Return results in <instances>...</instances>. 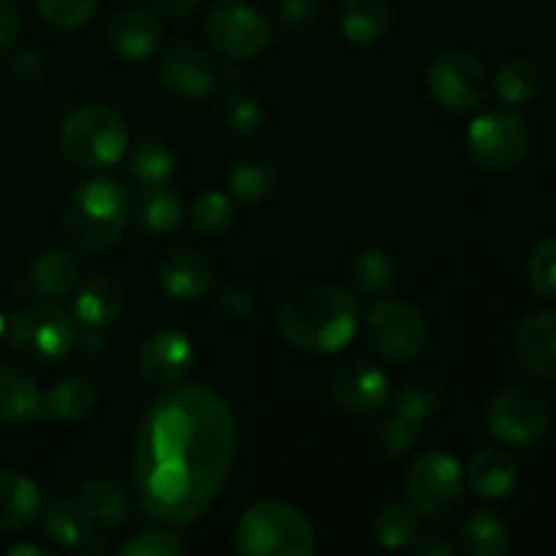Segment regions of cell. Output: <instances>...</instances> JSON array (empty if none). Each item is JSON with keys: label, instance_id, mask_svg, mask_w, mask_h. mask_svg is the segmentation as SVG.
I'll use <instances>...</instances> for the list:
<instances>
[{"label": "cell", "instance_id": "6da1fadb", "mask_svg": "<svg viewBox=\"0 0 556 556\" xmlns=\"http://www.w3.org/2000/svg\"><path fill=\"white\" fill-rule=\"evenodd\" d=\"M237 459V421L206 383L168 386L141 416L134 481L141 508L166 527H188L210 510Z\"/></svg>", "mask_w": 556, "mask_h": 556}, {"label": "cell", "instance_id": "7a4b0ae2", "mask_svg": "<svg viewBox=\"0 0 556 556\" xmlns=\"http://www.w3.org/2000/svg\"><path fill=\"white\" fill-rule=\"evenodd\" d=\"M358 299L329 282H307L288 293L277 309L282 340L302 353L329 356L351 345L358 331Z\"/></svg>", "mask_w": 556, "mask_h": 556}, {"label": "cell", "instance_id": "3957f363", "mask_svg": "<svg viewBox=\"0 0 556 556\" xmlns=\"http://www.w3.org/2000/svg\"><path fill=\"white\" fill-rule=\"evenodd\" d=\"M134 212L125 182L114 177H92L71 190L63 210L65 239L81 253H106L123 239Z\"/></svg>", "mask_w": 556, "mask_h": 556}, {"label": "cell", "instance_id": "277c9868", "mask_svg": "<svg viewBox=\"0 0 556 556\" xmlns=\"http://www.w3.org/2000/svg\"><path fill=\"white\" fill-rule=\"evenodd\" d=\"M233 548L242 556H313L318 538L296 505L261 500L239 516Z\"/></svg>", "mask_w": 556, "mask_h": 556}, {"label": "cell", "instance_id": "5b68a950", "mask_svg": "<svg viewBox=\"0 0 556 556\" xmlns=\"http://www.w3.org/2000/svg\"><path fill=\"white\" fill-rule=\"evenodd\" d=\"M9 351L30 367H54L76 345V320L54 302H33L16 309L5 326Z\"/></svg>", "mask_w": 556, "mask_h": 556}, {"label": "cell", "instance_id": "8992f818", "mask_svg": "<svg viewBox=\"0 0 556 556\" xmlns=\"http://www.w3.org/2000/svg\"><path fill=\"white\" fill-rule=\"evenodd\" d=\"M60 150L74 166H117L128 150V125L109 106H81L60 128Z\"/></svg>", "mask_w": 556, "mask_h": 556}, {"label": "cell", "instance_id": "52a82bcc", "mask_svg": "<svg viewBox=\"0 0 556 556\" xmlns=\"http://www.w3.org/2000/svg\"><path fill=\"white\" fill-rule=\"evenodd\" d=\"M465 470L443 448L418 454L405 472L407 505L427 519H448L465 500Z\"/></svg>", "mask_w": 556, "mask_h": 556}, {"label": "cell", "instance_id": "ba28073f", "mask_svg": "<svg viewBox=\"0 0 556 556\" xmlns=\"http://www.w3.org/2000/svg\"><path fill=\"white\" fill-rule=\"evenodd\" d=\"M530 152V128L514 109H489L467 128V155L483 172H510Z\"/></svg>", "mask_w": 556, "mask_h": 556}, {"label": "cell", "instance_id": "9c48e42d", "mask_svg": "<svg viewBox=\"0 0 556 556\" xmlns=\"http://www.w3.org/2000/svg\"><path fill=\"white\" fill-rule=\"evenodd\" d=\"M367 340L380 358L405 364L427 351L429 324L416 304L383 299L367 315Z\"/></svg>", "mask_w": 556, "mask_h": 556}, {"label": "cell", "instance_id": "30bf717a", "mask_svg": "<svg viewBox=\"0 0 556 556\" xmlns=\"http://www.w3.org/2000/svg\"><path fill=\"white\" fill-rule=\"evenodd\" d=\"M486 429L505 445H532L548 429V405L532 386H505L489 400Z\"/></svg>", "mask_w": 556, "mask_h": 556}, {"label": "cell", "instance_id": "8fae6325", "mask_svg": "<svg viewBox=\"0 0 556 556\" xmlns=\"http://www.w3.org/2000/svg\"><path fill=\"white\" fill-rule=\"evenodd\" d=\"M204 36L215 52L228 60H253L264 54L271 43V25L261 11L244 3L223 0L212 5L204 20Z\"/></svg>", "mask_w": 556, "mask_h": 556}, {"label": "cell", "instance_id": "7c38bea8", "mask_svg": "<svg viewBox=\"0 0 556 556\" xmlns=\"http://www.w3.org/2000/svg\"><path fill=\"white\" fill-rule=\"evenodd\" d=\"M427 85L434 101L451 114H467L481 106L489 90V76L481 60L462 49H448L432 60Z\"/></svg>", "mask_w": 556, "mask_h": 556}, {"label": "cell", "instance_id": "4fadbf2b", "mask_svg": "<svg viewBox=\"0 0 556 556\" xmlns=\"http://www.w3.org/2000/svg\"><path fill=\"white\" fill-rule=\"evenodd\" d=\"M220 76L223 71L215 58L195 43H174L157 60L161 85L174 96L190 98V101L210 96Z\"/></svg>", "mask_w": 556, "mask_h": 556}, {"label": "cell", "instance_id": "5bb4252c", "mask_svg": "<svg viewBox=\"0 0 556 556\" xmlns=\"http://www.w3.org/2000/svg\"><path fill=\"white\" fill-rule=\"evenodd\" d=\"M195 358L190 337L179 329H161L147 337L136 351V369L141 380L155 389L182 383Z\"/></svg>", "mask_w": 556, "mask_h": 556}, {"label": "cell", "instance_id": "9a60e30c", "mask_svg": "<svg viewBox=\"0 0 556 556\" xmlns=\"http://www.w3.org/2000/svg\"><path fill=\"white\" fill-rule=\"evenodd\" d=\"M389 375L367 358L342 362L331 375V396L351 416H375L389 402Z\"/></svg>", "mask_w": 556, "mask_h": 556}, {"label": "cell", "instance_id": "2e32d148", "mask_svg": "<svg viewBox=\"0 0 556 556\" xmlns=\"http://www.w3.org/2000/svg\"><path fill=\"white\" fill-rule=\"evenodd\" d=\"M41 525L49 541L58 543L60 548H68V552L96 554L106 548V543L98 535V527L87 519L76 497L54 494L47 503H41Z\"/></svg>", "mask_w": 556, "mask_h": 556}, {"label": "cell", "instance_id": "e0dca14e", "mask_svg": "<svg viewBox=\"0 0 556 556\" xmlns=\"http://www.w3.org/2000/svg\"><path fill=\"white\" fill-rule=\"evenodd\" d=\"M215 264L195 248H177L161 261L157 280L177 302H199L215 288Z\"/></svg>", "mask_w": 556, "mask_h": 556}, {"label": "cell", "instance_id": "ac0fdd59", "mask_svg": "<svg viewBox=\"0 0 556 556\" xmlns=\"http://www.w3.org/2000/svg\"><path fill=\"white\" fill-rule=\"evenodd\" d=\"M280 179V163L264 147H244L228 166V193L239 204H261Z\"/></svg>", "mask_w": 556, "mask_h": 556}, {"label": "cell", "instance_id": "d6986e66", "mask_svg": "<svg viewBox=\"0 0 556 556\" xmlns=\"http://www.w3.org/2000/svg\"><path fill=\"white\" fill-rule=\"evenodd\" d=\"M516 356L538 380H556V313H532L516 329Z\"/></svg>", "mask_w": 556, "mask_h": 556}, {"label": "cell", "instance_id": "ffe728a7", "mask_svg": "<svg viewBox=\"0 0 556 556\" xmlns=\"http://www.w3.org/2000/svg\"><path fill=\"white\" fill-rule=\"evenodd\" d=\"M163 27L155 14L144 9H125L109 20L106 41L114 54L130 63H141L161 47Z\"/></svg>", "mask_w": 556, "mask_h": 556}, {"label": "cell", "instance_id": "44dd1931", "mask_svg": "<svg viewBox=\"0 0 556 556\" xmlns=\"http://www.w3.org/2000/svg\"><path fill=\"white\" fill-rule=\"evenodd\" d=\"M128 304L125 286L112 275H92L76 286L74 318L87 329H106Z\"/></svg>", "mask_w": 556, "mask_h": 556}, {"label": "cell", "instance_id": "7402d4cb", "mask_svg": "<svg viewBox=\"0 0 556 556\" xmlns=\"http://www.w3.org/2000/svg\"><path fill=\"white\" fill-rule=\"evenodd\" d=\"M76 503L81 505L85 516L98 530H117V527L128 525L130 514H134V500H130L128 489L109 476L87 478L76 494Z\"/></svg>", "mask_w": 556, "mask_h": 556}, {"label": "cell", "instance_id": "603a6c76", "mask_svg": "<svg viewBox=\"0 0 556 556\" xmlns=\"http://www.w3.org/2000/svg\"><path fill=\"white\" fill-rule=\"evenodd\" d=\"M81 282V266L71 253L60 248H47L33 258L30 286L47 302H60L71 296Z\"/></svg>", "mask_w": 556, "mask_h": 556}, {"label": "cell", "instance_id": "cb8c5ba5", "mask_svg": "<svg viewBox=\"0 0 556 556\" xmlns=\"http://www.w3.org/2000/svg\"><path fill=\"white\" fill-rule=\"evenodd\" d=\"M41 489L16 470H0V532L25 530L41 514Z\"/></svg>", "mask_w": 556, "mask_h": 556}, {"label": "cell", "instance_id": "d4e9b609", "mask_svg": "<svg viewBox=\"0 0 556 556\" xmlns=\"http://www.w3.org/2000/svg\"><path fill=\"white\" fill-rule=\"evenodd\" d=\"M98 402L96 380L90 375H65L43 400V416L54 424H79Z\"/></svg>", "mask_w": 556, "mask_h": 556}, {"label": "cell", "instance_id": "484cf974", "mask_svg": "<svg viewBox=\"0 0 556 556\" xmlns=\"http://www.w3.org/2000/svg\"><path fill=\"white\" fill-rule=\"evenodd\" d=\"M467 483L481 500H503L519 483V465L505 451H478L467 467Z\"/></svg>", "mask_w": 556, "mask_h": 556}, {"label": "cell", "instance_id": "4316f807", "mask_svg": "<svg viewBox=\"0 0 556 556\" xmlns=\"http://www.w3.org/2000/svg\"><path fill=\"white\" fill-rule=\"evenodd\" d=\"M43 416V396L36 380L11 364H0V421L27 424Z\"/></svg>", "mask_w": 556, "mask_h": 556}, {"label": "cell", "instance_id": "83f0119b", "mask_svg": "<svg viewBox=\"0 0 556 556\" xmlns=\"http://www.w3.org/2000/svg\"><path fill=\"white\" fill-rule=\"evenodd\" d=\"M134 210L141 228H147L150 233H157V237L177 231L185 217L182 195L168 182L141 185L139 195L134 201Z\"/></svg>", "mask_w": 556, "mask_h": 556}, {"label": "cell", "instance_id": "f1b7e54d", "mask_svg": "<svg viewBox=\"0 0 556 556\" xmlns=\"http://www.w3.org/2000/svg\"><path fill=\"white\" fill-rule=\"evenodd\" d=\"M342 36L358 47L380 41L391 27L389 0H345L340 11Z\"/></svg>", "mask_w": 556, "mask_h": 556}, {"label": "cell", "instance_id": "f546056e", "mask_svg": "<svg viewBox=\"0 0 556 556\" xmlns=\"http://www.w3.org/2000/svg\"><path fill=\"white\" fill-rule=\"evenodd\" d=\"M348 282L356 288L358 293L367 296H378V293L389 291L396 280V261L391 258L389 250L383 248H364L351 255L345 266Z\"/></svg>", "mask_w": 556, "mask_h": 556}, {"label": "cell", "instance_id": "4dcf8cb0", "mask_svg": "<svg viewBox=\"0 0 556 556\" xmlns=\"http://www.w3.org/2000/svg\"><path fill=\"white\" fill-rule=\"evenodd\" d=\"M462 548L470 556H505L510 552V530L492 510H472L462 525Z\"/></svg>", "mask_w": 556, "mask_h": 556}, {"label": "cell", "instance_id": "1f68e13d", "mask_svg": "<svg viewBox=\"0 0 556 556\" xmlns=\"http://www.w3.org/2000/svg\"><path fill=\"white\" fill-rule=\"evenodd\" d=\"M543 74L541 65L530 58H510L508 63L500 65V71L494 74V90L510 106H521V103H530L541 96Z\"/></svg>", "mask_w": 556, "mask_h": 556}, {"label": "cell", "instance_id": "d6a6232c", "mask_svg": "<svg viewBox=\"0 0 556 556\" xmlns=\"http://www.w3.org/2000/svg\"><path fill=\"white\" fill-rule=\"evenodd\" d=\"M177 168V157H174L172 144L157 134H144L134 147L130 155V172H134L136 182L155 185L168 182Z\"/></svg>", "mask_w": 556, "mask_h": 556}, {"label": "cell", "instance_id": "836d02e7", "mask_svg": "<svg viewBox=\"0 0 556 556\" xmlns=\"http://www.w3.org/2000/svg\"><path fill=\"white\" fill-rule=\"evenodd\" d=\"M215 114L223 128L233 134H255L264 125L266 112L255 96H250L242 87H228L215 101Z\"/></svg>", "mask_w": 556, "mask_h": 556}, {"label": "cell", "instance_id": "e575fe53", "mask_svg": "<svg viewBox=\"0 0 556 556\" xmlns=\"http://www.w3.org/2000/svg\"><path fill=\"white\" fill-rule=\"evenodd\" d=\"M445 405V389L438 380H410L400 389L396 394V407L394 413L410 418L418 427H427V421H432Z\"/></svg>", "mask_w": 556, "mask_h": 556}, {"label": "cell", "instance_id": "d590c367", "mask_svg": "<svg viewBox=\"0 0 556 556\" xmlns=\"http://www.w3.org/2000/svg\"><path fill=\"white\" fill-rule=\"evenodd\" d=\"M418 532V514L405 503H391L378 510L372 521V535L378 546L389 548V552H400L407 548L413 535Z\"/></svg>", "mask_w": 556, "mask_h": 556}, {"label": "cell", "instance_id": "8d00e7d4", "mask_svg": "<svg viewBox=\"0 0 556 556\" xmlns=\"http://www.w3.org/2000/svg\"><path fill=\"white\" fill-rule=\"evenodd\" d=\"M233 217H237V210H233L231 195L220 193V190H210V193L199 195V201L193 204L190 226L201 237H217V233L231 226Z\"/></svg>", "mask_w": 556, "mask_h": 556}, {"label": "cell", "instance_id": "74e56055", "mask_svg": "<svg viewBox=\"0 0 556 556\" xmlns=\"http://www.w3.org/2000/svg\"><path fill=\"white\" fill-rule=\"evenodd\" d=\"M188 552L182 538L166 525L147 527V530L130 535L123 546L117 548V556H182Z\"/></svg>", "mask_w": 556, "mask_h": 556}, {"label": "cell", "instance_id": "f35d334b", "mask_svg": "<svg viewBox=\"0 0 556 556\" xmlns=\"http://www.w3.org/2000/svg\"><path fill=\"white\" fill-rule=\"evenodd\" d=\"M424 427L413 424L410 418L400 416V413H391L378 429H375V448L378 454H383L386 459H396V456L407 454L413 445L421 438Z\"/></svg>", "mask_w": 556, "mask_h": 556}, {"label": "cell", "instance_id": "ab89813d", "mask_svg": "<svg viewBox=\"0 0 556 556\" xmlns=\"http://www.w3.org/2000/svg\"><path fill=\"white\" fill-rule=\"evenodd\" d=\"M36 9L52 27L74 30V27L90 22L98 9V0H36Z\"/></svg>", "mask_w": 556, "mask_h": 556}, {"label": "cell", "instance_id": "60d3db41", "mask_svg": "<svg viewBox=\"0 0 556 556\" xmlns=\"http://www.w3.org/2000/svg\"><path fill=\"white\" fill-rule=\"evenodd\" d=\"M527 277L538 296L556 302V237L538 244L527 264Z\"/></svg>", "mask_w": 556, "mask_h": 556}, {"label": "cell", "instance_id": "b9f144b4", "mask_svg": "<svg viewBox=\"0 0 556 556\" xmlns=\"http://www.w3.org/2000/svg\"><path fill=\"white\" fill-rule=\"evenodd\" d=\"M320 20V0H282L280 3V27L291 36L313 30Z\"/></svg>", "mask_w": 556, "mask_h": 556}, {"label": "cell", "instance_id": "7bdbcfd3", "mask_svg": "<svg viewBox=\"0 0 556 556\" xmlns=\"http://www.w3.org/2000/svg\"><path fill=\"white\" fill-rule=\"evenodd\" d=\"M217 307L231 320L250 318L255 309V291L248 282H228L226 288L217 291Z\"/></svg>", "mask_w": 556, "mask_h": 556}, {"label": "cell", "instance_id": "ee69618b", "mask_svg": "<svg viewBox=\"0 0 556 556\" xmlns=\"http://www.w3.org/2000/svg\"><path fill=\"white\" fill-rule=\"evenodd\" d=\"M11 74L25 85H36L43 79V54L36 49H22L11 58Z\"/></svg>", "mask_w": 556, "mask_h": 556}, {"label": "cell", "instance_id": "f6af8a7d", "mask_svg": "<svg viewBox=\"0 0 556 556\" xmlns=\"http://www.w3.org/2000/svg\"><path fill=\"white\" fill-rule=\"evenodd\" d=\"M407 548L418 556H451L454 554L451 543L445 541L440 532H421V530L413 535V541L407 543Z\"/></svg>", "mask_w": 556, "mask_h": 556}, {"label": "cell", "instance_id": "bcb514c9", "mask_svg": "<svg viewBox=\"0 0 556 556\" xmlns=\"http://www.w3.org/2000/svg\"><path fill=\"white\" fill-rule=\"evenodd\" d=\"M22 33V16L16 11L14 3L9 0H0V49L11 47V43L20 38Z\"/></svg>", "mask_w": 556, "mask_h": 556}, {"label": "cell", "instance_id": "7dc6e473", "mask_svg": "<svg viewBox=\"0 0 556 556\" xmlns=\"http://www.w3.org/2000/svg\"><path fill=\"white\" fill-rule=\"evenodd\" d=\"M152 9L166 16H185L199 5V0H150Z\"/></svg>", "mask_w": 556, "mask_h": 556}, {"label": "cell", "instance_id": "c3c4849f", "mask_svg": "<svg viewBox=\"0 0 556 556\" xmlns=\"http://www.w3.org/2000/svg\"><path fill=\"white\" fill-rule=\"evenodd\" d=\"M52 556V548H43V546H33V543H27V546H11L9 548V556Z\"/></svg>", "mask_w": 556, "mask_h": 556}, {"label": "cell", "instance_id": "681fc988", "mask_svg": "<svg viewBox=\"0 0 556 556\" xmlns=\"http://www.w3.org/2000/svg\"><path fill=\"white\" fill-rule=\"evenodd\" d=\"M3 337H5V320L3 315H0V342H3Z\"/></svg>", "mask_w": 556, "mask_h": 556}]
</instances>
